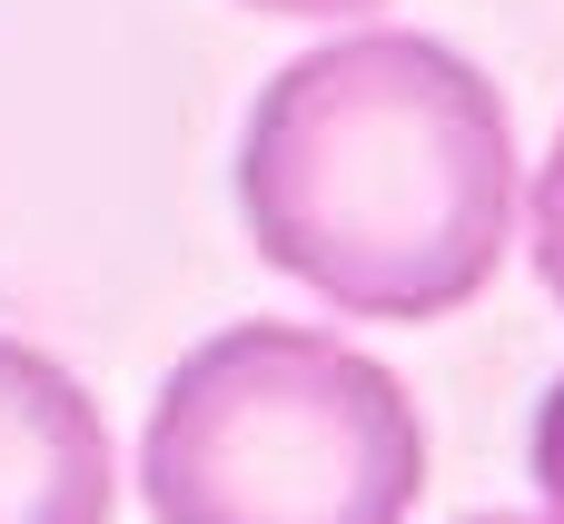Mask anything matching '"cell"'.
Wrapping results in <instances>:
<instances>
[{
	"label": "cell",
	"instance_id": "6da1fadb",
	"mask_svg": "<svg viewBox=\"0 0 564 524\" xmlns=\"http://www.w3.org/2000/svg\"><path fill=\"white\" fill-rule=\"evenodd\" d=\"M238 218L337 317H456L516 238V129L496 79L416 30L288 59L238 139Z\"/></svg>",
	"mask_w": 564,
	"mask_h": 524
},
{
	"label": "cell",
	"instance_id": "52a82bcc",
	"mask_svg": "<svg viewBox=\"0 0 564 524\" xmlns=\"http://www.w3.org/2000/svg\"><path fill=\"white\" fill-rule=\"evenodd\" d=\"M476 524H525V515H476Z\"/></svg>",
	"mask_w": 564,
	"mask_h": 524
},
{
	"label": "cell",
	"instance_id": "277c9868",
	"mask_svg": "<svg viewBox=\"0 0 564 524\" xmlns=\"http://www.w3.org/2000/svg\"><path fill=\"white\" fill-rule=\"evenodd\" d=\"M525 238H535V268H545V287L564 297V129H555V149H545V168H535V208H525Z\"/></svg>",
	"mask_w": 564,
	"mask_h": 524
},
{
	"label": "cell",
	"instance_id": "3957f363",
	"mask_svg": "<svg viewBox=\"0 0 564 524\" xmlns=\"http://www.w3.org/2000/svg\"><path fill=\"white\" fill-rule=\"evenodd\" d=\"M109 426H99V396L0 337V524H109Z\"/></svg>",
	"mask_w": 564,
	"mask_h": 524
},
{
	"label": "cell",
	"instance_id": "8992f818",
	"mask_svg": "<svg viewBox=\"0 0 564 524\" xmlns=\"http://www.w3.org/2000/svg\"><path fill=\"white\" fill-rule=\"evenodd\" d=\"M248 10H278V20H357V10H387V0H248Z\"/></svg>",
	"mask_w": 564,
	"mask_h": 524
},
{
	"label": "cell",
	"instance_id": "7a4b0ae2",
	"mask_svg": "<svg viewBox=\"0 0 564 524\" xmlns=\"http://www.w3.org/2000/svg\"><path fill=\"white\" fill-rule=\"evenodd\" d=\"M139 485L159 524H406L426 495V426L337 327L248 317L169 367Z\"/></svg>",
	"mask_w": 564,
	"mask_h": 524
},
{
	"label": "cell",
	"instance_id": "5b68a950",
	"mask_svg": "<svg viewBox=\"0 0 564 524\" xmlns=\"http://www.w3.org/2000/svg\"><path fill=\"white\" fill-rule=\"evenodd\" d=\"M535 495L564 524V376L545 386V406H535Z\"/></svg>",
	"mask_w": 564,
	"mask_h": 524
}]
</instances>
